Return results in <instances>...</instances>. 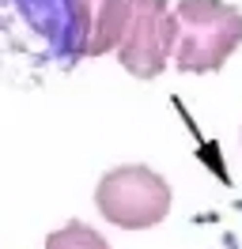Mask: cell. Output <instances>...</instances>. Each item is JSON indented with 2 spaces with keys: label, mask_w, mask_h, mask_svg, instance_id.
Returning <instances> with one entry per match:
<instances>
[{
  "label": "cell",
  "mask_w": 242,
  "mask_h": 249,
  "mask_svg": "<svg viewBox=\"0 0 242 249\" xmlns=\"http://www.w3.org/2000/svg\"><path fill=\"white\" fill-rule=\"evenodd\" d=\"M174 57V12L166 0H129L118 61L136 79H155Z\"/></svg>",
  "instance_id": "cell-3"
},
{
  "label": "cell",
  "mask_w": 242,
  "mask_h": 249,
  "mask_svg": "<svg viewBox=\"0 0 242 249\" xmlns=\"http://www.w3.org/2000/svg\"><path fill=\"white\" fill-rule=\"evenodd\" d=\"M125 12H129V0H72L76 53L80 57H102L110 49H118Z\"/></svg>",
  "instance_id": "cell-4"
},
{
  "label": "cell",
  "mask_w": 242,
  "mask_h": 249,
  "mask_svg": "<svg viewBox=\"0 0 242 249\" xmlns=\"http://www.w3.org/2000/svg\"><path fill=\"white\" fill-rule=\"evenodd\" d=\"M242 46V12L227 0L174 4V68L185 76L220 72Z\"/></svg>",
  "instance_id": "cell-1"
},
{
  "label": "cell",
  "mask_w": 242,
  "mask_h": 249,
  "mask_svg": "<svg viewBox=\"0 0 242 249\" xmlns=\"http://www.w3.org/2000/svg\"><path fill=\"white\" fill-rule=\"evenodd\" d=\"M45 249H110V242H106L95 227L72 219V223H64L60 231H53L45 238Z\"/></svg>",
  "instance_id": "cell-5"
},
{
  "label": "cell",
  "mask_w": 242,
  "mask_h": 249,
  "mask_svg": "<svg viewBox=\"0 0 242 249\" xmlns=\"http://www.w3.org/2000/svg\"><path fill=\"white\" fill-rule=\"evenodd\" d=\"M174 193L166 185V178H159L148 166H114L102 174V181L95 189V208L102 212L106 223H114L121 231H148L155 223H163L170 215Z\"/></svg>",
  "instance_id": "cell-2"
}]
</instances>
